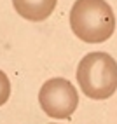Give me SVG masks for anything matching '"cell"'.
Listing matches in <instances>:
<instances>
[{"instance_id": "obj_3", "label": "cell", "mask_w": 117, "mask_h": 124, "mask_svg": "<svg viewBox=\"0 0 117 124\" xmlns=\"http://www.w3.org/2000/svg\"><path fill=\"white\" fill-rule=\"evenodd\" d=\"M39 103L53 119H68L77 110L79 94L70 80L54 77L44 82L39 91Z\"/></svg>"}, {"instance_id": "obj_5", "label": "cell", "mask_w": 117, "mask_h": 124, "mask_svg": "<svg viewBox=\"0 0 117 124\" xmlns=\"http://www.w3.org/2000/svg\"><path fill=\"white\" fill-rule=\"evenodd\" d=\"M11 96V82H9V77L0 70V107H2Z\"/></svg>"}, {"instance_id": "obj_2", "label": "cell", "mask_w": 117, "mask_h": 124, "mask_svg": "<svg viewBox=\"0 0 117 124\" xmlns=\"http://www.w3.org/2000/svg\"><path fill=\"white\" fill-rule=\"evenodd\" d=\"M77 82L87 98L107 100L117 91V61L107 53H89L80 60Z\"/></svg>"}, {"instance_id": "obj_4", "label": "cell", "mask_w": 117, "mask_h": 124, "mask_svg": "<svg viewBox=\"0 0 117 124\" xmlns=\"http://www.w3.org/2000/svg\"><path fill=\"white\" fill-rule=\"evenodd\" d=\"M58 0H12L14 9L28 21H44L53 14Z\"/></svg>"}, {"instance_id": "obj_1", "label": "cell", "mask_w": 117, "mask_h": 124, "mask_svg": "<svg viewBox=\"0 0 117 124\" xmlns=\"http://www.w3.org/2000/svg\"><path fill=\"white\" fill-rule=\"evenodd\" d=\"M70 28L82 42L100 44L112 37L115 14L105 0H75L70 11Z\"/></svg>"}]
</instances>
